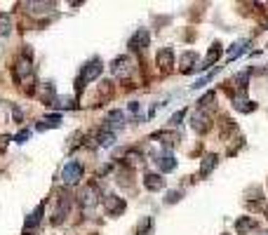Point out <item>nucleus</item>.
I'll return each mask as SVG.
<instances>
[{
	"mask_svg": "<svg viewBox=\"0 0 268 235\" xmlns=\"http://www.w3.org/2000/svg\"><path fill=\"white\" fill-rule=\"evenodd\" d=\"M158 66H160L165 73L174 66V52H172V47H162L160 52H158Z\"/></svg>",
	"mask_w": 268,
	"mask_h": 235,
	"instance_id": "6",
	"label": "nucleus"
},
{
	"mask_svg": "<svg viewBox=\"0 0 268 235\" xmlns=\"http://www.w3.org/2000/svg\"><path fill=\"white\" fill-rule=\"evenodd\" d=\"M101 71H104V66H101V61L99 59H92L90 64H85L82 66V71H80V78H78V92L82 90V82H92V80H96L99 76H101Z\"/></svg>",
	"mask_w": 268,
	"mask_h": 235,
	"instance_id": "3",
	"label": "nucleus"
},
{
	"mask_svg": "<svg viewBox=\"0 0 268 235\" xmlns=\"http://www.w3.org/2000/svg\"><path fill=\"white\" fill-rule=\"evenodd\" d=\"M106 122H108V127H122L125 125V113L122 111H111L106 116Z\"/></svg>",
	"mask_w": 268,
	"mask_h": 235,
	"instance_id": "15",
	"label": "nucleus"
},
{
	"mask_svg": "<svg viewBox=\"0 0 268 235\" xmlns=\"http://www.w3.org/2000/svg\"><path fill=\"white\" fill-rule=\"evenodd\" d=\"M28 137H31V132H28V130H21L19 134H17V137H14V141H17V144H26Z\"/></svg>",
	"mask_w": 268,
	"mask_h": 235,
	"instance_id": "25",
	"label": "nucleus"
},
{
	"mask_svg": "<svg viewBox=\"0 0 268 235\" xmlns=\"http://www.w3.org/2000/svg\"><path fill=\"white\" fill-rule=\"evenodd\" d=\"M113 141H115L113 132H101L99 134V146H113Z\"/></svg>",
	"mask_w": 268,
	"mask_h": 235,
	"instance_id": "22",
	"label": "nucleus"
},
{
	"mask_svg": "<svg viewBox=\"0 0 268 235\" xmlns=\"http://www.w3.org/2000/svg\"><path fill=\"white\" fill-rule=\"evenodd\" d=\"M247 45H249V40H240V42H235L230 50H228L226 54V61H235L238 57H242V54L247 52Z\"/></svg>",
	"mask_w": 268,
	"mask_h": 235,
	"instance_id": "12",
	"label": "nucleus"
},
{
	"mask_svg": "<svg viewBox=\"0 0 268 235\" xmlns=\"http://www.w3.org/2000/svg\"><path fill=\"white\" fill-rule=\"evenodd\" d=\"M153 231V219L151 216H146L144 221H139V228H136V235H148Z\"/></svg>",
	"mask_w": 268,
	"mask_h": 235,
	"instance_id": "21",
	"label": "nucleus"
},
{
	"mask_svg": "<svg viewBox=\"0 0 268 235\" xmlns=\"http://www.w3.org/2000/svg\"><path fill=\"white\" fill-rule=\"evenodd\" d=\"M155 165H158V170H160L162 174H167V172H174L176 170V160L172 156H160L158 160H155Z\"/></svg>",
	"mask_w": 268,
	"mask_h": 235,
	"instance_id": "13",
	"label": "nucleus"
},
{
	"mask_svg": "<svg viewBox=\"0 0 268 235\" xmlns=\"http://www.w3.org/2000/svg\"><path fill=\"white\" fill-rule=\"evenodd\" d=\"M219 57H221V45H212V50H210V52H207V57H205V61H202V64H198L195 66V71H205V68H207V66H212L216 61V59H219Z\"/></svg>",
	"mask_w": 268,
	"mask_h": 235,
	"instance_id": "9",
	"label": "nucleus"
},
{
	"mask_svg": "<svg viewBox=\"0 0 268 235\" xmlns=\"http://www.w3.org/2000/svg\"><path fill=\"white\" fill-rule=\"evenodd\" d=\"M33 76V68H31V52L24 50V54L14 61V68H12V78L19 82V85H24L28 78Z\"/></svg>",
	"mask_w": 268,
	"mask_h": 235,
	"instance_id": "1",
	"label": "nucleus"
},
{
	"mask_svg": "<svg viewBox=\"0 0 268 235\" xmlns=\"http://www.w3.org/2000/svg\"><path fill=\"white\" fill-rule=\"evenodd\" d=\"M130 66H132V61H130V57H118L113 64H111V73L113 76H127L130 73Z\"/></svg>",
	"mask_w": 268,
	"mask_h": 235,
	"instance_id": "7",
	"label": "nucleus"
},
{
	"mask_svg": "<svg viewBox=\"0 0 268 235\" xmlns=\"http://www.w3.org/2000/svg\"><path fill=\"white\" fill-rule=\"evenodd\" d=\"M61 125V116L52 113V116H45V120L40 122V127H59Z\"/></svg>",
	"mask_w": 268,
	"mask_h": 235,
	"instance_id": "19",
	"label": "nucleus"
},
{
	"mask_svg": "<svg viewBox=\"0 0 268 235\" xmlns=\"http://www.w3.org/2000/svg\"><path fill=\"white\" fill-rule=\"evenodd\" d=\"M266 235H268V233H266Z\"/></svg>",
	"mask_w": 268,
	"mask_h": 235,
	"instance_id": "27",
	"label": "nucleus"
},
{
	"mask_svg": "<svg viewBox=\"0 0 268 235\" xmlns=\"http://www.w3.org/2000/svg\"><path fill=\"white\" fill-rule=\"evenodd\" d=\"M184 116H186V108H181V111H176L174 116L170 118V122H172V125H181V120H184Z\"/></svg>",
	"mask_w": 268,
	"mask_h": 235,
	"instance_id": "24",
	"label": "nucleus"
},
{
	"mask_svg": "<svg viewBox=\"0 0 268 235\" xmlns=\"http://www.w3.org/2000/svg\"><path fill=\"white\" fill-rule=\"evenodd\" d=\"M176 200H179V191H172L170 197H167V202H176Z\"/></svg>",
	"mask_w": 268,
	"mask_h": 235,
	"instance_id": "26",
	"label": "nucleus"
},
{
	"mask_svg": "<svg viewBox=\"0 0 268 235\" xmlns=\"http://www.w3.org/2000/svg\"><path fill=\"white\" fill-rule=\"evenodd\" d=\"M104 207H106V214L108 216H118L125 212V197H118V196H106L104 197Z\"/></svg>",
	"mask_w": 268,
	"mask_h": 235,
	"instance_id": "5",
	"label": "nucleus"
},
{
	"mask_svg": "<svg viewBox=\"0 0 268 235\" xmlns=\"http://www.w3.org/2000/svg\"><path fill=\"white\" fill-rule=\"evenodd\" d=\"M101 202V196H99V191H96V186L94 183H90L87 188H82V193H80V205L85 212H92L96 205Z\"/></svg>",
	"mask_w": 268,
	"mask_h": 235,
	"instance_id": "4",
	"label": "nucleus"
},
{
	"mask_svg": "<svg viewBox=\"0 0 268 235\" xmlns=\"http://www.w3.org/2000/svg\"><path fill=\"white\" fill-rule=\"evenodd\" d=\"M254 228H256V219H252V216H240V219L235 221L238 235H247L249 231H254Z\"/></svg>",
	"mask_w": 268,
	"mask_h": 235,
	"instance_id": "10",
	"label": "nucleus"
},
{
	"mask_svg": "<svg viewBox=\"0 0 268 235\" xmlns=\"http://www.w3.org/2000/svg\"><path fill=\"white\" fill-rule=\"evenodd\" d=\"M146 45H148V31L141 28V31H136L132 36V40H130V50H134V52H136V50H146Z\"/></svg>",
	"mask_w": 268,
	"mask_h": 235,
	"instance_id": "8",
	"label": "nucleus"
},
{
	"mask_svg": "<svg viewBox=\"0 0 268 235\" xmlns=\"http://www.w3.org/2000/svg\"><path fill=\"white\" fill-rule=\"evenodd\" d=\"M82 174H85V170H82L80 162L78 160H68L64 165V170H61V179H64L66 186H76V183H80Z\"/></svg>",
	"mask_w": 268,
	"mask_h": 235,
	"instance_id": "2",
	"label": "nucleus"
},
{
	"mask_svg": "<svg viewBox=\"0 0 268 235\" xmlns=\"http://www.w3.org/2000/svg\"><path fill=\"white\" fill-rule=\"evenodd\" d=\"M212 101H214V92H207V94L202 97L200 101H198V106H200V108H207V106L212 104Z\"/></svg>",
	"mask_w": 268,
	"mask_h": 235,
	"instance_id": "23",
	"label": "nucleus"
},
{
	"mask_svg": "<svg viewBox=\"0 0 268 235\" xmlns=\"http://www.w3.org/2000/svg\"><path fill=\"white\" fill-rule=\"evenodd\" d=\"M42 212H45V202H42V205H38V209H36V212H33V214H31V216H28V219H26V231H28V228L33 231V228H36V226L40 223V219H42Z\"/></svg>",
	"mask_w": 268,
	"mask_h": 235,
	"instance_id": "16",
	"label": "nucleus"
},
{
	"mask_svg": "<svg viewBox=\"0 0 268 235\" xmlns=\"http://www.w3.org/2000/svg\"><path fill=\"white\" fill-rule=\"evenodd\" d=\"M216 162H219V157H216L214 153H210V156L205 157V162H202V167H200V176H207V174L216 167Z\"/></svg>",
	"mask_w": 268,
	"mask_h": 235,
	"instance_id": "17",
	"label": "nucleus"
},
{
	"mask_svg": "<svg viewBox=\"0 0 268 235\" xmlns=\"http://www.w3.org/2000/svg\"><path fill=\"white\" fill-rule=\"evenodd\" d=\"M10 31H12V17L7 12H0V38L7 36Z\"/></svg>",
	"mask_w": 268,
	"mask_h": 235,
	"instance_id": "18",
	"label": "nucleus"
},
{
	"mask_svg": "<svg viewBox=\"0 0 268 235\" xmlns=\"http://www.w3.org/2000/svg\"><path fill=\"white\" fill-rule=\"evenodd\" d=\"M195 59H198V54L195 52H184V57H181V61H184V73H191V71H195V68H193V61H195Z\"/></svg>",
	"mask_w": 268,
	"mask_h": 235,
	"instance_id": "20",
	"label": "nucleus"
},
{
	"mask_svg": "<svg viewBox=\"0 0 268 235\" xmlns=\"http://www.w3.org/2000/svg\"><path fill=\"white\" fill-rule=\"evenodd\" d=\"M144 186L148 191H162L165 188V179L160 174H144Z\"/></svg>",
	"mask_w": 268,
	"mask_h": 235,
	"instance_id": "11",
	"label": "nucleus"
},
{
	"mask_svg": "<svg viewBox=\"0 0 268 235\" xmlns=\"http://www.w3.org/2000/svg\"><path fill=\"white\" fill-rule=\"evenodd\" d=\"M191 122H193V130L195 132H207L210 127H212V125H210V118L205 116V113H195Z\"/></svg>",
	"mask_w": 268,
	"mask_h": 235,
	"instance_id": "14",
	"label": "nucleus"
}]
</instances>
